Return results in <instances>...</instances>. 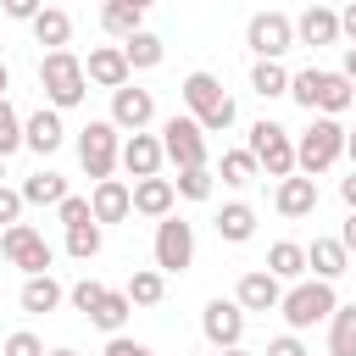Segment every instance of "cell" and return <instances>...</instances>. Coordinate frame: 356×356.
I'll use <instances>...</instances> for the list:
<instances>
[{
    "instance_id": "7bdbcfd3",
    "label": "cell",
    "mask_w": 356,
    "mask_h": 356,
    "mask_svg": "<svg viewBox=\"0 0 356 356\" xmlns=\"http://www.w3.org/2000/svg\"><path fill=\"white\" fill-rule=\"evenodd\" d=\"M267 356H306V345H300V339H295V328H289V334L267 339Z\"/></svg>"
},
{
    "instance_id": "5b68a950",
    "label": "cell",
    "mask_w": 356,
    "mask_h": 356,
    "mask_svg": "<svg viewBox=\"0 0 356 356\" xmlns=\"http://www.w3.org/2000/svg\"><path fill=\"white\" fill-rule=\"evenodd\" d=\"M339 156H345V128H339L334 117H317V122L300 134V145H295V167H300V172H312V178H317V172H328Z\"/></svg>"
},
{
    "instance_id": "f5cc1de1",
    "label": "cell",
    "mask_w": 356,
    "mask_h": 356,
    "mask_svg": "<svg viewBox=\"0 0 356 356\" xmlns=\"http://www.w3.org/2000/svg\"><path fill=\"white\" fill-rule=\"evenodd\" d=\"M222 356H250V350H245V345H228V350H222Z\"/></svg>"
},
{
    "instance_id": "603a6c76",
    "label": "cell",
    "mask_w": 356,
    "mask_h": 356,
    "mask_svg": "<svg viewBox=\"0 0 356 356\" xmlns=\"http://www.w3.org/2000/svg\"><path fill=\"white\" fill-rule=\"evenodd\" d=\"M306 267L317 273V278H345V267H350V250H345V239H312V250H306Z\"/></svg>"
},
{
    "instance_id": "7402d4cb",
    "label": "cell",
    "mask_w": 356,
    "mask_h": 356,
    "mask_svg": "<svg viewBox=\"0 0 356 356\" xmlns=\"http://www.w3.org/2000/svg\"><path fill=\"white\" fill-rule=\"evenodd\" d=\"M61 295H67V289H61L50 273H28V278H22V289H17V306H22V312H33V317H44V312H56V306H61Z\"/></svg>"
},
{
    "instance_id": "3957f363",
    "label": "cell",
    "mask_w": 356,
    "mask_h": 356,
    "mask_svg": "<svg viewBox=\"0 0 356 356\" xmlns=\"http://www.w3.org/2000/svg\"><path fill=\"white\" fill-rule=\"evenodd\" d=\"M184 106L195 111V122L206 128V134H222V128H234V100H228V89L211 78V72H189L184 78Z\"/></svg>"
},
{
    "instance_id": "8992f818",
    "label": "cell",
    "mask_w": 356,
    "mask_h": 356,
    "mask_svg": "<svg viewBox=\"0 0 356 356\" xmlns=\"http://www.w3.org/2000/svg\"><path fill=\"white\" fill-rule=\"evenodd\" d=\"M122 128L106 117V122H89L83 134H78V161H83V172L100 184V178H111V167L122 161V139H117Z\"/></svg>"
},
{
    "instance_id": "11a10c76",
    "label": "cell",
    "mask_w": 356,
    "mask_h": 356,
    "mask_svg": "<svg viewBox=\"0 0 356 356\" xmlns=\"http://www.w3.org/2000/svg\"><path fill=\"white\" fill-rule=\"evenodd\" d=\"M0 178H6V156H0Z\"/></svg>"
},
{
    "instance_id": "cb8c5ba5",
    "label": "cell",
    "mask_w": 356,
    "mask_h": 356,
    "mask_svg": "<svg viewBox=\"0 0 356 356\" xmlns=\"http://www.w3.org/2000/svg\"><path fill=\"white\" fill-rule=\"evenodd\" d=\"M128 312H134V300H128V289H106V295L95 300V312H89V323H95V328H106V334H122V323H128Z\"/></svg>"
},
{
    "instance_id": "52a82bcc",
    "label": "cell",
    "mask_w": 356,
    "mask_h": 356,
    "mask_svg": "<svg viewBox=\"0 0 356 356\" xmlns=\"http://www.w3.org/2000/svg\"><path fill=\"white\" fill-rule=\"evenodd\" d=\"M250 156H256V167L267 172V178H289L295 172V139H289V128H278V122H256L250 128V145H245Z\"/></svg>"
},
{
    "instance_id": "d4e9b609",
    "label": "cell",
    "mask_w": 356,
    "mask_h": 356,
    "mask_svg": "<svg viewBox=\"0 0 356 356\" xmlns=\"http://www.w3.org/2000/svg\"><path fill=\"white\" fill-rule=\"evenodd\" d=\"M122 56H128V67H139V72H150V67H161V33H150V28H139V33H128L122 39Z\"/></svg>"
},
{
    "instance_id": "c3c4849f",
    "label": "cell",
    "mask_w": 356,
    "mask_h": 356,
    "mask_svg": "<svg viewBox=\"0 0 356 356\" xmlns=\"http://www.w3.org/2000/svg\"><path fill=\"white\" fill-rule=\"evenodd\" d=\"M339 72H345V78L356 83V44H345V67H339Z\"/></svg>"
},
{
    "instance_id": "d590c367",
    "label": "cell",
    "mask_w": 356,
    "mask_h": 356,
    "mask_svg": "<svg viewBox=\"0 0 356 356\" xmlns=\"http://www.w3.org/2000/svg\"><path fill=\"white\" fill-rule=\"evenodd\" d=\"M67 256H78V261L100 256V222H78V228H67Z\"/></svg>"
},
{
    "instance_id": "816d5d0a",
    "label": "cell",
    "mask_w": 356,
    "mask_h": 356,
    "mask_svg": "<svg viewBox=\"0 0 356 356\" xmlns=\"http://www.w3.org/2000/svg\"><path fill=\"white\" fill-rule=\"evenodd\" d=\"M44 356H78V350H72V345H56V350H44Z\"/></svg>"
},
{
    "instance_id": "9c48e42d",
    "label": "cell",
    "mask_w": 356,
    "mask_h": 356,
    "mask_svg": "<svg viewBox=\"0 0 356 356\" xmlns=\"http://www.w3.org/2000/svg\"><path fill=\"white\" fill-rule=\"evenodd\" d=\"M161 150L178 167H206V128L195 117H167L161 122Z\"/></svg>"
},
{
    "instance_id": "f6af8a7d",
    "label": "cell",
    "mask_w": 356,
    "mask_h": 356,
    "mask_svg": "<svg viewBox=\"0 0 356 356\" xmlns=\"http://www.w3.org/2000/svg\"><path fill=\"white\" fill-rule=\"evenodd\" d=\"M339 200H345V211H356V167H350V178H339Z\"/></svg>"
},
{
    "instance_id": "836d02e7",
    "label": "cell",
    "mask_w": 356,
    "mask_h": 356,
    "mask_svg": "<svg viewBox=\"0 0 356 356\" xmlns=\"http://www.w3.org/2000/svg\"><path fill=\"white\" fill-rule=\"evenodd\" d=\"M256 172H261V167H256V156H250V150H222V167H217V178H222V184H234V189H239V184H250Z\"/></svg>"
},
{
    "instance_id": "4fadbf2b",
    "label": "cell",
    "mask_w": 356,
    "mask_h": 356,
    "mask_svg": "<svg viewBox=\"0 0 356 356\" xmlns=\"http://www.w3.org/2000/svg\"><path fill=\"white\" fill-rule=\"evenodd\" d=\"M150 117H156V95H150V89H134V83L111 89V122H117V128L139 134Z\"/></svg>"
},
{
    "instance_id": "f907efd6",
    "label": "cell",
    "mask_w": 356,
    "mask_h": 356,
    "mask_svg": "<svg viewBox=\"0 0 356 356\" xmlns=\"http://www.w3.org/2000/svg\"><path fill=\"white\" fill-rule=\"evenodd\" d=\"M345 150H350V167H356V128L345 134Z\"/></svg>"
},
{
    "instance_id": "f546056e",
    "label": "cell",
    "mask_w": 356,
    "mask_h": 356,
    "mask_svg": "<svg viewBox=\"0 0 356 356\" xmlns=\"http://www.w3.org/2000/svg\"><path fill=\"white\" fill-rule=\"evenodd\" d=\"M250 89H256L261 100H273V95H289V72H284V61H267V56H256V67H250Z\"/></svg>"
},
{
    "instance_id": "d6986e66",
    "label": "cell",
    "mask_w": 356,
    "mask_h": 356,
    "mask_svg": "<svg viewBox=\"0 0 356 356\" xmlns=\"http://www.w3.org/2000/svg\"><path fill=\"white\" fill-rule=\"evenodd\" d=\"M89 206H95V222H122L134 211V189L122 178H100L95 195H89Z\"/></svg>"
},
{
    "instance_id": "5bb4252c",
    "label": "cell",
    "mask_w": 356,
    "mask_h": 356,
    "mask_svg": "<svg viewBox=\"0 0 356 356\" xmlns=\"http://www.w3.org/2000/svg\"><path fill=\"white\" fill-rule=\"evenodd\" d=\"M161 161H167V150H161V139L156 134H128L122 139V167H128V178H156L161 172Z\"/></svg>"
},
{
    "instance_id": "d6a6232c",
    "label": "cell",
    "mask_w": 356,
    "mask_h": 356,
    "mask_svg": "<svg viewBox=\"0 0 356 356\" xmlns=\"http://www.w3.org/2000/svg\"><path fill=\"white\" fill-rule=\"evenodd\" d=\"M161 295H167V273H161V267H139V273L128 278V300H134V306H156Z\"/></svg>"
},
{
    "instance_id": "f1b7e54d",
    "label": "cell",
    "mask_w": 356,
    "mask_h": 356,
    "mask_svg": "<svg viewBox=\"0 0 356 356\" xmlns=\"http://www.w3.org/2000/svg\"><path fill=\"white\" fill-rule=\"evenodd\" d=\"M328 356H356V306H334V317H328Z\"/></svg>"
},
{
    "instance_id": "f35d334b",
    "label": "cell",
    "mask_w": 356,
    "mask_h": 356,
    "mask_svg": "<svg viewBox=\"0 0 356 356\" xmlns=\"http://www.w3.org/2000/svg\"><path fill=\"white\" fill-rule=\"evenodd\" d=\"M56 211H61V228H78V222H95V206H89L83 195H67V200H61Z\"/></svg>"
},
{
    "instance_id": "7c38bea8",
    "label": "cell",
    "mask_w": 356,
    "mask_h": 356,
    "mask_svg": "<svg viewBox=\"0 0 356 356\" xmlns=\"http://www.w3.org/2000/svg\"><path fill=\"white\" fill-rule=\"evenodd\" d=\"M200 334L217 345V350H228V345H239L245 339V306L239 300H206V312H200Z\"/></svg>"
},
{
    "instance_id": "ac0fdd59",
    "label": "cell",
    "mask_w": 356,
    "mask_h": 356,
    "mask_svg": "<svg viewBox=\"0 0 356 356\" xmlns=\"http://www.w3.org/2000/svg\"><path fill=\"white\" fill-rule=\"evenodd\" d=\"M172 200H178L172 178H161V172H156V178H134V211H139V217H156V222H161V217L172 211Z\"/></svg>"
},
{
    "instance_id": "8fae6325",
    "label": "cell",
    "mask_w": 356,
    "mask_h": 356,
    "mask_svg": "<svg viewBox=\"0 0 356 356\" xmlns=\"http://www.w3.org/2000/svg\"><path fill=\"white\" fill-rule=\"evenodd\" d=\"M245 44H250L256 56L278 61V56L295 44V22H289L284 11H256V17H250V28H245Z\"/></svg>"
},
{
    "instance_id": "7dc6e473",
    "label": "cell",
    "mask_w": 356,
    "mask_h": 356,
    "mask_svg": "<svg viewBox=\"0 0 356 356\" xmlns=\"http://www.w3.org/2000/svg\"><path fill=\"white\" fill-rule=\"evenodd\" d=\"M339 239H345V250H350V256H356V211H350V217H345V228H339Z\"/></svg>"
},
{
    "instance_id": "ba28073f",
    "label": "cell",
    "mask_w": 356,
    "mask_h": 356,
    "mask_svg": "<svg viewBox=\"0 0 356 356\" xmlns=\"http://www.w3.org/2000/svg\"><path fill=\"white\" fill-rule=\"evenodd\" d=\"M0 250H6V261L22 267V273H50V256H56L33 222H11V228L0 234Z\"/></svg>"
},
{
    "instance_id": "bcb514c9",
    "label": "cell",
    "mask_w": 356,
    "mask_h": 356,
    "mask_svg": "<svg viewBox=\"0 0 356 356\" xmlns=\"http://www.w3.org/2000/svg\"><path fill=\"white\" fill-rule=\"evenodd\" d=\"M339 33H345V39H350V44H356V0H350V6H345V11H339Z\"/></svg>"
},
{
    "instance_id": "db71d44e",
    "label": "cell",
    "mask_w": 356,
    "mask_h": 356,
    "mask_svg": "<svg viewBox=\"0 0 356 356\" xmlns=\"http://www.w3.org/2000/svg\"><path fill=\"white\" fill-rule=\"evenodd\" d=\"M128 6H139V11H150V6H156V0H128Z\"/></svg>"
},
{
    "instance_id": "1f68e13d",
    "label": "cell",
    "mask_w": 356,
    "mask_h": 356,
    "mask_svg": "<svg viewBox=\"0 0 356 356\" xmlns=\"http://www.w3.org/2000/svg\"><path fill=\"white\" fill-rule=\"evenodd\" d=\"M139 6H128V0H106L100 6V28L111 33V39H128V33H139Z\"/></svg>"
},
{
    "instance_id": "8d00e7d4",
    "label": "cell",
    "mask_w": 356,
    "mask_h": 356,
    "mask_svg": "<svg viewBox=\"0 0 356 356\" xmlns=\"http://www.w3.org/2000/svg\"><path fill=\"white\" fill-rule=\"evenodd\" d=\"M11 150H22V117H17L11 100L0 95V156H11Z\"/></svg>"
},
{
    "instance_id": "e0dca14e",
    "label": "cell",
    "mask_w": 356,
    "mask_h": 356,
    "mask_svg": "<svg viewBox=\"0 0 356 356\" xmlns=\"http://www.w3.org/2000/svg\"><path fill=\"white\" fill-rule=\"evenodd\" d=\"M61 139H67V128H61V111H56V106H44V111H33V117L22 122V145L39 150V156L61 150Z\"/></svg>"
},
{
    "instance_id": "4dcf8cb0",
    "label": "cell",
    "mask_w": 356,
    "mask_h": 356,
    "mask_svg": "<svg viewBox=\"0 0 356 356\" xmlns=\"http://www.w3.org/2000/svg\"><path fill=\"white\" fill-rule=\"evenodd\" d=\"M267 273H273V278H300V273H306V245L278 239V245L267 250Z\"/></svg>"
},
{
    "instance_id": "681fc988",
    "label": "cell",
    "mask_w": 356,
    "mask_h": 356,
    "mask_svg": "<svg viewBox=\"0 0 356 356\" xmlns=\"http://www.w3.org/2000/svg\"><path fill=\"white\" fill-rule=\"evenodd\" d=\"M6 89H11V67L0 61V95H6Z\"/></svg>"
},
{
    "instance_id": "484cf974",
    "label": "cell",
    "mask_w": 356,
    "mask_h": 356,
    "mask_svg": "<svg viewBox=\"0 0 356 356\" xmlns=\"http://www.w3.org/2000/svg\"><path fill=\"white\" fill-rule=\"evenodd\" d=\"M256 234V211L245 206V200H234V206H222L217 211V239H228V245H245Z\"/></svg>"
},
{
    "instance_id": "4316f807",
    "label": "cell",
    "mask_w": 356,
    "mask_h": 356,
    "mask_svg": "<svg viewBox=\"0 0 356 356\" xmlns=\"http://www.w3.org/2000/svg\"><path fill=\"white\" fill-rule=\"evenodd\" d=\"M33 39L50 44V50H67V39H72V17L56 11V6H44V11L33 17Z\"/></svg>"
},
{
    "instance_id": "ffe728a7",
    "label": "cell",
    "mask_w": 356,
    "mask_h": 356,
    "mask_svg": "<svg viewBox=\"0 0 356 356\" xmlns=\"http://www.w3.org/2000/svg\"><path fill=\"white\" fill-rule=\"evenodd\" d=\"M295 39L300 44H334L339 39V11H328V6H306L300 17H295Z\"/></svg>"
},
{
    "instance_id": "ee69618b",
    "label": "cell",
    "mask_w": 356,
    "mask_h": 356,
    "mask_svg": "<svg viewBox=\"0 0 356 356\" xmlns=\"http://www.w3.org/2000/svg\"><path fill=\"white\" fill-rule=\"evenodd\" d=\"M106 356H150V345H139V339H122V334H111V339H106Z\"/></svg>"
},
{
    "instance_id": "83f0119b",
    "label": "cell",
    "mask_w": 356,
    "mask_h": 356,
    "mask_svg": "<svg viewBox=\"0 0 356 356\" xmlns=\"http://www.w3.org/2000/svg\"><path fill=\"white\" fill-rule=\"evenodd\" d=\"M22 200H28V206H61V200H67V178L44 167V172H33V178L22 184Z\"/></svg>"
},
{
    "instance_id": "2e32d148",
    "label": "cell",
    "mask_w": 356,
    "mask_h": 356,
    "mask_svg": "<svg viewBox=\"0 0 356 356\" xmlns=\"http://www.w3.org/2000/svg\"><path fill=\"white\" fill-rule=\"evenodd\" d=\"M273 206H278V217H312L317 211V178L306 172V178H278V195H273Z\"/></svg>"
},
{
    "instance_id": "7a4b0ae2",
    "label": "cell",
    "mask_w": 356,
    "mask_h": 356,
    "mask_svg": "<svg viewBox=\"0 0 356 356\" xmlns=\"http://www.w3.org/2000/svg\"><path fill=\"white\" fill-rule=\"evenodd\" d=\"M39 89H44V100H50L56 111H67V106H78V100L89 95V72H83V61H78L72 50H44V61H39Z\"/></svg>"
},
{
    "instance_id": "6da1fadb",
    "label": "cell",
    "mask_w": 356,
    "mask_h": 356,
    "mask_svg": "<svg viewBox=\"0 0 356 356\" xmlns=\"http://www.w3.org/2000/svg\"><path fill=\"white\" fill-rule=\"evenodd\" d=\"M289 95H295V106H306V111L339 117V111H350L356 83H350L345 72H328V67H300V72H289Z\"/></svg>"
},
{
    "instance_id": "44dd1931",
    "label": "cell",
    "mask_w": 356,
    "mask_h": 356,
    "mask_svg": "<svg viewBox=\"0 0 356 356\" xmlns=\"http://www.w3.org/2000/svg\"><path fill=\"white\" fill-rule=\"evenodd\" d=\"M234 300H239L245 312H273V306L284 300V289H278V278H273V273L261 267V273H245V278H239Z\"/></svg>"
},
{
    "instance_id": "b9f144b4",
    "label": "cell",
    "mask_w": 356,
    "mask_h": 356,
    "mask_svg": "<svg viewBox=\"0 0 356 356\" xmlns=\"http://www.w3.org/2000/svg\"><path fill=\"white\" fill-rule=\"evenodd\" d=\"M0 11H6V17H17V22H33V17L44 11V0H0Z\"/></svg>"
},
{
    "instance_id": "e575fe53",
    "label": "cell",
    "mask_w": 356,
    "mask_h": 356,
    "mask_svg": "<svg viewBox=\"0 0 356 356\" xmlns=\"http://www.w3.org/2000/svg\"><path fill=\"white\" fill-rule=\"evenodd\" d=\"M172 189H178L184 200H211V167H178Z\"/></svg>"
},
{
    "instance_id": "30bf717a",
    "label": "cell",
    "mask_w": 356,
    "mask_h": 356,
    "mask_svg": "<svg viewBox=\"0 0 356 356\" xmlns=\"http://www.w3.org/2000/svg\"><path fill=\"white\" fill-rule=\"evenodd\" d=\"M189 261H195V228L167 211V217L156 222V267H161V273H184Z\"/></svg>"
},
{
    "instance_id": "ab89813d",
    "label": "cell",
    "mask_w": 356,
    "mask_h": 356,
    "mask_svg": "<svg viewBox=\"0 0 356 356\" xmlns=\"http://www.w3.org/2000/svg\"><path fill=\"white\" fill-rule=\"evenodd\" d=\"M100 295H106V284H95V278H78V284L67 289V300H72V306H78L83 317L95 312V300H100Z\"/></svg>"
},
{
    "instance_id": "60d3db41",
    "label": "cell",
    "mask_w": 356,
    "mask_h": 356,
    "mask_svg": "<svg viewBox=\"0 0 356 356\" xmlns=\"http://www.w3.org/2000/svg\"><path fill=\"white\" fill-rule=\"evenodd\" d=\"M22 206H28V200H22V189H6V184H0V222H6V228L22 217Z\"/></svg>"
},
{
    "instance_id": "277c9868",
    "label": "cell",
    "mask_w": 356,
    "mask_h": 356,
    "mask_svg": "<svg viewBox=\"0 0 356 356\" xmlns=\"http://www.w3.org/2000/svg\"><path fill=\"white\" fill-rule=\"evenodd\" d=\"M334 306H339V295H334V284L328 278H312V284H295L284 300H278V312H284V323L300 334V328H312V323H328L334 317Z\"/></svg>"
},
{
    "instance_id": "9a60e30c",
    "label": "cell",
    "mask_w": 356,
    "mask_h": 356,
    "mask_svg": "<svg viewBox=\"0 0 356 356\" xmlns=\"http://www.w3.org/2000/svg\"><path fill=\"white\" fill-rule=\"evenodd\" d=\"M83 72H89V83H100V89H122V83L134 78V67H128L122 44H100V50H89Z\"/></svg>"
},
{
    "instance_id": "74e56055",
    "label": "cell",
    "mask_w": 356,
    "mask_h": 356,
    "mask_svg": "<svg viewBox=\"0 0 356 356\" xmlns=\"http://www.w3.org/2000/svg\"><path fill=\"white\" fill-rule=\"evenodd\" d=\"M0 356H44V339H39V334H28V328H17V334H6Z\"/></svg>"
}]
</instances>
